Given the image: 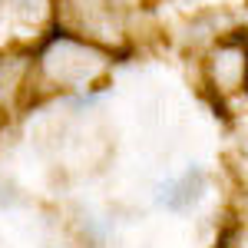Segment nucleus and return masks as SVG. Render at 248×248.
Returning a JSON list of instances; mask_svg holds the SVG:
<instances>
[{
  "label": "nucleus",
  "instance_id": "obj_3",
  "mask_svg": "<svg viewBox=\"0 0 248 248\" xmlns=\"http://www.w3.org/2000/svg\"><path fill=\"white\" fill-rule=\"evenodd\" d=\"M14 3H17L20 10H27V14H30V10H40V3H43V0H14Z\"/></svg>",
  "mask_w": 248,
  "mask_h": 248
},
{
  "label": "nucleus",
  "instance_id": "obj_1",
  "mask_svg": "<svg viewBox=\"0 0 248 248\" xmlns=\"http://www.w3.org/2000/svg\"><path fill=\"white\" fill-rule=\"evenodd\" d=\"M106 57L93 50V46H83V43H73V40H60L46 50L43 57V66L46 73L60 83H70V86H83L103 70Z\"/></svg>",
  "mask_w": 248,
  "mask_h": 248
},
{
  "label": "nucleus",
  "instance_id": "obj_2",
  "mask_svg": "<svg viewBox=\"0 0 248 248\" xmlns=\"http://www.w3.org/2000/svg\"><path fill=\"white\" fill-rule=\"evenodd\" d=\"M202 192H205V172L199 169V166H189L179 179L159 186V195H155V199H159L162 209L186 212V209H192V205L202 199Z\"/></svg>",
  "mask_w": 248,
  "mask_h": 248
}]
</instances>
